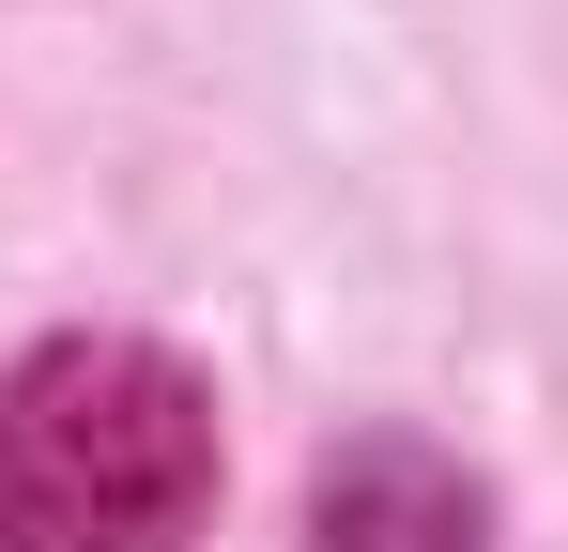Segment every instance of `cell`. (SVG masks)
Instances as JSON below:
<instances>
[{"label":"cell","mask_w":568,"mask_h":552,"mask_svg":"<svg viewBox=\"0 0 568 552\" xmlns=\"http://www.w3.org/2000/svg\"><path fill=\"white\" fill-rule=\"evenodd\" d=\"M215 507V399L154 338H47L0 368V552H185Z\"/></svg>","instance_id":"obj_1"},{"label":"cell","mask_w":568,"mask_h":552,"mask_svg":"<svg viewBox=\"0 0 568 552\" xmlns=\"http://www.w3.org/2000/svg\"><path fill=\"white\" fill-rule=\"evenodd\" d=\"M307 552H491L476 538V476L430 446H354L307 491Z\"/></svg>","instance_id":"obj_2"}]
</instances>
